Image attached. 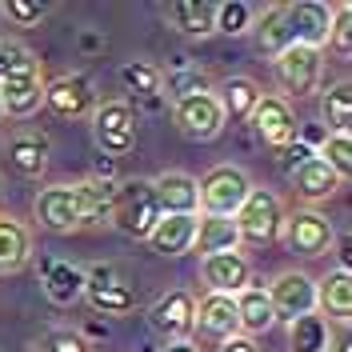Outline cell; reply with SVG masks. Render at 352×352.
Here are the masks:
<instances>
[{
    "mask_svg": "<svg viewBox=\"0 0 352 352\" xmlns=\"http://www.w3.org/2000/svg\"><path fill=\"white\" fill-rule=\"evenodd\" d=\"M160 200L153 192V180H124L116 184L109 204V224L116 232H124L132 241H148L156 224H160Z\"/></svg>",
    "mask_w": 352,
    "mask_h": 352,
    "instance_id": "obj_1",
    "label": "cell"
},
{
    "mask_svg": "<svg viewBox=\"0 0 352 352\" xmlns=\"http://www.w3.org/2000/svg\"><path fill=\"white\" fill-rule=\"evenodd\" d=\"M32 217L41 228L48 232H76V228H88V204L80 184H52V188H41L36 200H32Z\"/></svg>",
    "mask_w": 352,
    "mask_h": 352,
    "instance_id": "obj_2",
    "label": "cell"
},
{
    "mask_svg": "<svg viewBox=\"0 0 352 352\" xmlns=\"http://www.w3.org/2000/svg\"><path fill=\"white\" fill-rule=\"evenodd\" d=\"M197 188L204 217H236V208L252 192V180L236 164H217V168L204 173V180H197Z\"/></svg>",
    "mask_w": 352,
    "mask_h": 352,
    "instance_id": "obj_3",
    "label": "cell"
},
{
    "mask_svg": "<svg viewBox=\"0 0 352 352\" xmlns=\"http://www.w3.org/2000/svg\"><path fill=\"white\" fill-rule=\"evenodd\" d=\"M236 232H241V244H272L280 236V228H285V204L276 192H268V188H256L252 184V192L244 200L241 208H236Z\"/></svg>",
    "mask_w": 352,
    "mask_h": 352,
    "instance_id": "obj_4",
    "label": "cell"
},
{
    "mask_svg": "<svg viewBox=\"0 0 352 352\" xmlns=\"http://www.w3.org/2000/svg\"><path fill=\"white\" fill-rule=\"evenodd\" d=\"M92 140L104 156H129L136 148V112L124 100H104L92 109Z\"/></svg>",
    "mask_w": 352,
    "mask_h": 352,
    "instance_id": "obj_5",
    "label": "cell"
},
{
    "mask_svg": "<svg viewBox=\"0 0 352 352\" xmlns=\"http://www.w3.org/2000/svg\"><path fill=\"white\" fill-rule=\"evenodd\" d=\"M173 124L188 140H217L228 120H224L217 92H192V96L173 100Z\"/></svg>",
    "mask_w": 352,
    "mask_h": 352,
    "instance_id": "obj_6",
    "label": "cell"
},
{
    "mask_svg": "<svg viewBox=\"0 0 352 352\" xmlns=\"http://www.w3.org/2000/svg\"><path fill=\"white\" fill-rule=\"evenodd\" d=\"M85 300L92 305V312L104 316H129L136 308V288L120 276L116 264H96L85 272Z\"/></svg>",
    "mask_w": 352,
    "mask_h": 352,
    "instance_id": "obj_7",
    "label": "cell"
},
{
    "mask_svg": "<svg viewBox=\"0 0 352 352\" xmlns=\"http://www.w3.org/2000/svg\"><path fill=\"white\" fill-rule=\"evenodd\" d=\"M320 48H308V44H288L280 56H272V72H276V85L285 88L288 96H308V92H316L320 85Z\"/></svg>",
    "mask_w": 352,
    "mask_h": 352,
    "instance_id": "obj_8",
    "label": "cell"
},
{
    "mask_svg": "<svg viewBox=\"0 0 352 352\" xmlns=\"http://www.w3.org/2000/svg\"><path fill=\"white\" fill-rule=\"evenodd\" d=\"M285 241L288 248L296 252V256H324L336 241V232H332V220L324 212H316V208H296L292 217H285Z\"/></svg>",
    "mask_w": 352,
    "mask_h": 352,
    "instance_id": "obj_9",
    "label": "cell"
},
{
    "mask_svg": "<svg viewBox=\"0 0 352 352\" xmlns=\"http://www.w3.org/2000/svg\"><path fill=\"white\" fill-rule=\"evenodd\" d=\"M264 292H268V300H272L276 320H296V316H305V312H316V280H312L308 272H296V268H292V272H280Z\"/></svg>",
    "mask_w": 352,
    "mask_h": 352,
    "instance_id": "obj_10",
    "label": "cell"
},
{
    "mask_svg": "<svg viewBox=\"0 0 352 352\" xmlns=\"http://www.w3.org/2000/svg\"><path fill=\"white\" fill-rule=\"evenodd\" d=\"M285 24L292 44H308V48H320L329 44V28H332V4L320 0H292L285 4Z\"/></svg>",
    "mask_w": 352,
    "mask_h": 352,
    "instance_id": "obj_11",
    "label": "cell"
},
{
    "mask_svg": "<svg viewBox=\"0 0 352 352\" xmlns=\"http://www.w3.org/2000/svg\"><path fill=\"white\" fill-rule=\"evenodd\" d=\"M192 316H197V296H192L188 288H173V292H164V296L148 308L153 332L168 336V344H173V340H184V336L192 332Z\"/></svg>",
    "mask_w": 352,
    "mask_h": 352,
    "instance_id": "obj_12",
    "label": "cell"
},
{
    "mask_svg": "<svg viewBox=\"0 0 352 352\" xmlns=\"http://www.w3.org/2000/svg\"><path fill=\"white\" fill-rule=\"evenodd\" d=\"M200 280L217 296H236L241 288L252 285V264L241 252H212V256H200Z\"/></svg>",
    "mask_w": 352,
    "mask_h": 352,
    "instance_id": "obj_13",
    "label": "cell"
},
{
    "mask_svg": "<svg viewBox=\"0 0 352 352\" xmlns=\"http://www.w3.org/2000/svg\"><path fill=\"white\" fill-rule=\"evenodd\" d=\"M44 104L60 120H85L96 109V92L85 76H60V80L44 85Z\"/></svg>",
    "mask_w": 352,
    "mask_h": 352,
    "instance_id": "obj_14",
    "label": "cell"
},
{
    "mask_svg": "<svg viewBox=\"0 0 352 352\" xmlns=\"http://www.w3.org/2000/svg\"><path fill=\"white\" fill-rule=\"evenodd\" d=\"M0 160H4L8 173L21 176V180H41L44 168H48V140L41 132H16L0 148Z\"/></svg>",
    "mask_w": 352,
    "mask_h": 352,
    "instance_id": "obj_15",
    "label": "cell"
},
{
    "mask_svg": "<svg viewBox=\"0 0 352 352\" xmlns=\"http://www.w3.org/2000/svg\"><path fill=\"white\" fill-rule=\"evenodd\" d=\"M248 120H252L256 136L264 144H272V148H285V144L296 140V116H292L285 96H261Z\"/></svg>",
    "mask_w": 352,
    "mask_h": 352,
    "instance_id": "obj_16",
    "label": "cell"
},
{
    "mask_svg": "<svg viewBox=\"0 0 352 352\" xmlns=\"http://www.w3.org/2000/svg\"><path fill=\"white\" fill-rule=\"evenodd\" d=\"M192 332H200L204 340H232L241 324H236V305H232V296H217V292H208V296H200L197 300V316H192Z\"/></svg>",
    "mask_w": 352,
    "mask_h": 352,
    "instance_id": "obj_17",
    "label": "cell"
},
{
    "mask_svg": "<svg viewBox=\"0 0 352 352\" xmlns=\"http://www.w3.org/2000/svg\"><path fill=\"white\" fill-rule=\"evenodd\" d=\"M0 104H4V116H32V112L44 104V76L41 68H28V72H12L0 80Z\"/></svg>",
    "mask_w": 352,
    "mask_h": 352,
    "instance_id": "obj_18",
    "label": "cell"
},
{
    "mask_svg": "<svg viewBox=\"0 0 352 352\" xmlns=\"http://www.w3.org/2000/svg\"><path fill=\"white\" fill-rule=\"evenodd\" d=\"M153 192L160 200L164 217H200V188L188 173H160L153 180Z\"/></svg>",
    "mask_w": 352,
    "mask_h": 352,
    "instance_id": "obj_19",
    "label": "cell"
},
{
    "mask_svg": "<svg viewBox=\"0 0 352 352\" xmlns=\"http://www.w3.org/2000/svg\"><path fill=\"white\" fill-rule=\"evenodd\" d=\"M232 305H236V324H241V336H261V332L276 329V312H272V300H268V292L264 285H248L241 288L236 296H232Z\"/></svg>",
    "mask_w": 352,
    "mask_h": 352,
    "instance_id": "obj_20",
    "label": "cell"
},
{
    "mask_svg": "<svg viewBox=\"0 0 352 352\" xmlns=\"http://www.w3.org/2000/svg\"><path fill=\"white\" fill-rule=\"evenodd\" d=\"M292 188H296V197L305 200V204H320V200L336 197V188H340V176L332 173L320 156H308L305 164L292 173Z\"/></svg>",
    "mask_w": 352,
    "mask_h": 352,
    "instance_id": "obj_21",
    "label": "cell"
},
{
    "mask_svg": "<svg viewBox=\"0 0 352 352\" xmlns=\"http://www.w3.org/2000/svg\"><path fill=\"white\" fill-rule=\"evenodd\" d=\"M316 312L332 316L336 324H349L352 316V276L349 268H336L324 280H316Z\"/></svg>",
    "mask_w": 352,
    "mask_h": 352,
    "instance_id": "obj_22",
    "label": "cell"
},
{
    "mask_svg": "<svg viewBox=\"0 0 352 352\" xmlns=\"http://www.w3.org/2000/svg\"><path fill=\"white\" fill-rule=\"evenodd\" d=\"M28 261H32V232L16 217L0 212V276L21 272Z\"/></svg>",
    "mask_w": 352,
    "mask_h": 352,
    "instance_id": "obj_23",
    "label": "cell"
},
{
    "mask_svg": "<svg viewBox=\"0 0 352 352\" xmlns=\"http://www.w3.org/2000/svg\"><path fill=\"white\" fill-rule=\"evenodd\" d=\"M197 220L200 217H160V224L148 232L153 252H160V256H184V252H192Z\"/></svg>",
    "mask_w": 352,
    "mask_h": 352,
    "instance_id": "obj_24",
    "label": "cell"
},
{
    "mask_svg": "<svg viewBox=\"0 0 352 352\" xmlns=\"http://www.w3.org/2000/svg\"><path fill=\"white\" fill-rule=\"evenodd\" d=\"M164 21L173 24L180 36H208L217 32V4H204V0H176L164 8Z\"/></svg>",
    "mask_w": 352,
    "mask_h": 352,
    "instance_id": "obj_25",
    "label": "cell"
},
{
    "mask_svg": "<svg viewBox=\"0 0 352 352\" xmlns=\"http://www.w3.org/2000/svg\"><path fill=\"white\" fill-rule=\"evenodd\" d=\"M236 248H241V232H236V220L232 217H200L197 220L192 252L212 256V252H236Z\"/></svg>",
    "mask_w": 352,
    "mask_h": 352,
    "instance_id": "obj_26",
    "label": "cell"
},
{
    "mask_svg": "<svg viewBox=\"0 0 352 352\" xmlns=\"http://www.w3.org/2000/svg\"><path fill=\"white\" fill-rule=\"evenodd\" d=\"M44 296L60 308L72 305V300H80L85 296V268L72 264V261L48 264V272H44Z\"/></svg>",
    "mask_w": 352,
    "mask_h": 352,
    "instance_id": "obj_27",
    "label": "cell"
},
{
    "mask_svg": "<svg viewBox=\"0 0 352 352\" xmlns=\"http://www.w3.org/2000/svg\"><path fill=\"white\" fill-rule=\"evenodd\" d=\"M329 349H332V332L320 312H305V316L288 320V352H329Z\"/></svg>",
    "mask_w": 352,
    "mask_h": 352,
    "instance_id": "obj_28",
    "label": "cell"
},
{
    "mask_svg": "<svg viewBox=\"0 0 352 352\" xmlns=\"http://www.w3.org/2000/svg\"><path fill=\"white\" fill-rule=\"evenodd\" d=\"M261 96H264V92H261L256 80H248V76H232V80L224 85V96H220L224 120H228V116H232V120H248Z\"/></svg>",
    "mask_w": 352,
    "mask_h": 352,
    "instance_id": "obj_29",
    "label": "cell"
},
{
    "mask_svg": "<svg viewBox=\"0 0 352 352\" xmlns=\"http://www.w3.org/2000/svg\"><path fill=\"white\" fill-rule=\"evenodd\" d=\"M256 44H261L264 56H280L288 44H292V36H288V24H285V4H276V8H264V16L256 24Z\"/></svg>",
    "mask_w": 352,
    "mask_h": 352,
    "instance_id": "obj_30",
    "label": "cell"
},
{
    "mask_svg": "<svg viewBox=\"0 0 352 352\" xmlns=\"http://www.w3.org/2000/svg\"><path fill=\"white\" fill-rule=\"evenodd\" d=\"M320 116L332 132H349L352 129V88L349 80H336V85L324 92V104H320Z\"/></svg>",
    "mask_w": 352,
    "mask_h": 352,
    "instance_id": "obj_31",
    "label": "cell"
},
{
    "mask_svg": "<svg viewBox=\"0 0 352 352\" xmlns=\"http://www.w3.org/2000/svg\"><path fill=\"white\" fill-rule=\"evenodd\" d=\"M316 156H320L336 176H340V184L352 176V136H349V132H329Z\"/></svg>",
    "mask_w": 352,
    "mask_h": 352,
    "instance_id": "obj_32",
    "label": "cell"
},
{
    "mask_svg": "<svg viewBox=\"0 0 352 352\" xmlns=\"http://www.w3.org/2000/svg\"><path fill=\"white\" fill-rule=\"evenodd\" d=\"M256 24V8L252 4H244V0H228V4H217V32L224 36H244L248 28Z\"/></svg>",
    "mask_w": 352,
    "mask_h": 352,
    "instance_id": "obj_33",
    "label": "cell"
},
{
    "mask_svg": "<svg viewBox=\"0 0 352 352\" xmlns=\"http://www.w3.org/2000/svg\"><path fill=\"white\" fill-rule=\"evenodd\" d=\"M120 80H124V88L136 92V96H156L160 85H164V72L156 65H148V60H129V65L120 68Z\"/></svg>",
    "mask_w": 352,
    "mask_h": 352,
    "instance_id": "obj_34",
    "label": "cell"
},
{
    "mask_svg": "<svg viewBox=\"0 0 352 352\" xmlns=\"http://www.w3.org/2000/svg\"><path fill=\"white\" fill-rule=\"evenodd\" d=\"M52 8L41 4V0H4L0 4V16L8 24H16V28H32V24H41Z\"/></svg>",
    "mask_w": 352,
    "mask_h": 352,
    "instance_id": "obj_35",
    "label": "cell"
},
{
    "mask_svg": "<svg viewBox=\"0 0 352 352\" xmlns=\"http://www.w3.org/2000/svg\"><path fill=\"white\" fill-rule=\"evenodd\" d=\"M352 8L349 4H332V28H329V48L340 56V60H349L352 56Z\"/></svg>",
    "mask_w": 352,
    "mask_h": 352,
    "instance_id": "obj_36",
    "label": "cell"
},
{
    "mask_svg": "<svg viewBox=\"0 0 352 352\" xmlns=\"http://www.w3.org/2000/svg\"><path fill=\"white\" fill-rule=\"evenodd\" d=\"M28 68H41L32 48H24L21 41H0V80L12 72H28Z\"/></svg>",
    "mask_w": 352,
    "mask_h": 352,
    "instance_id": "obj_37",
    "label": "cell"
},
{
    "mask_svg": "<svg viewBox=\"0 0 352 352\" xmlns=\"http://www.w3.org/2000/svg\"><path fill=\"white\" fill-rule=\"evenodd\" d=\"M32 352H92V349H88V340L80 336V332H72V329H48V332H41V336H36Z\"/></svg>",
    "mask_w": 352,
    "mask_h": 352,
    "instance_id": "obj_38",
    "label": "cell"
},
{
    "mask_svg": "<svg viewBox=\"0 0 352 352\" xmlns=\"http://www.w3.org/2000/svg\"><path fill=\"white\" fill-rule=\"evenodd\" d=\"M280 153H285V160H280V168H285L288 176L296 173V168H300V164H305L308 156H316V153H308L305 144H300V140H292V144H285V148H280Z\"/></svg>",
    "mask_w": 352,
    "mask_h": 352,
    "instance_id": "obj_39",
    "label": "cell"
},
{
    "mask_svg": "<svg viewBox=\"0 0 352 352\" xmlns=\"http://www.w3.org/2000/svg\"><path fill=\"white\" fill-rule=\"evenodd\" d=\"M220 352H261V349H256V340H248V336L236 332L232 340H224V344H220Z\"/></svg>",
    "mask_w": 352,
    "mask_h": 352,
    "instance_id": "obj_40",
    "label": "cell"
},
{
    "mask_svg": "<svg viewBox=\"0 0 352 352\" xmlns=\"http://www.w3.org/2000/svg\"><path fill=\"white\" fill-rule=\"evenodd\" d=\"M164 352H200V349L192 344V340H173V344H168Z\"/></svg>",
    "mask_w": 352,
    "mask_h": 352,
    "instance_id": "obj_41",
    "label": "cell"
},
{
    "mask_svg": "<svg viewBox=\"0 0 352 352\" xmlns=\"http://www.w3.org/2000/svg\"><path fill=\"white\" fill-rule=\"evenodd\" d=\"M332 352H352V344H349V340H340V344H336Z\"/></svg>",
    "mask_w": 352,
    "mask_h": 352,
    "instance_id": "obj_42",
    "label": "cell"
},
{
    "mask_svg": "<svg viewBox=\"0 0 352 352\" xmlns=\"http://www.w3.org/2000/svg\"><path fill=\"white\" fill-rule=\"evenodd\" d=\"M4 120H8V116H4V104H0V124H4Z\"/></svg>",
    "mask_w": 352,
    "mask_h": 352,
    "instance_id": "obj_43",
    "label": "cell"
}]
</instances>
